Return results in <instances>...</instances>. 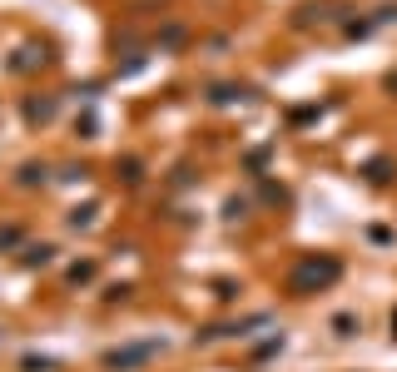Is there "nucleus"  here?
I'll return each instance as SVG.
<instances>
[{
  "instance_id": "obj_1",
  "label": "nucleus",
  "mask_w": 397,
  "mask_h": 372,
  "mask_svg": "<svg viewBox=\"0 0 397 372\" xmlns=\"http://www.w3.org/2000/svg\"><path fill=\"white\" fill-rule=\"evenodd\" d=\"M343 278V263L338 258H303L293 268V293H318V288H328V283H338Z\"/></svg>"
},
{
  "instance_id": "obj_2",
  "label": "nucleus",
  "mask_w": 397,
  "mask_h": 372,
  "mask_svg": "<svg viewBox=\"0 0 397 372\" xmlns=\"http://www.w3.org/2000/svg\"><path fill=\"white\" fill-rule=\"evenodd\" d=\"M159 353V343H139V348H124V353H109L104 358V368H114V372H124V368H139L144 358H154Z\"/></svg>"
},
{
  "instance_id": "obj_3",
  "label": "nucleus",
  "mask_w": 397,
  "mask_h": 372,
  "mask_svg": "<svg viewBox=\"0 0 397 372\" xmlns=\"http://www.w3.org/2000/svg\"><path fill=\"white\" fill-rule=\"evenodd\" d=\"M368 179H373V184H388V179H393V164H388V159H373V164H368Z\"/></svg>"
},
{
  "instance_id": "obj_4",
  "label": "nucleus",
  "mask_w": 397,
  "mask_h": 372,
  "mask_svg": "<svg viewBox=\"0 0 397 372\" xmlns=\"http://www.w3.org/2000/svg\"><path fill=\"white\" fill-rule=\"evenodd\" d=\"M50 253H55L50 243H40V248H25V263H30V268H35V263H50Z\"/></svg>"
},
{
  "instance_id": "obj_5",
  "label": "nucleus",
  "mask_w": 397,
  "mask_h": 372,
  "mask_svg": "<svg viewBox=\"0 0 397 372\" xmlns=\"http://www.w3.org/2000/svg\"><path fill=\"white\" fill-rule=\"evenodd\" d=\"M333 328H338V338H353V328H358V318H353V313H338V318H333Z\"/></svg>"
},
{
  "instance_id": "obj_6",
  "label": "nucleus",
  "mask_w": 397,
  "mask_h": 372,
  "mask_svg": "<svg viewBox=\"0 0 397 372\" xmlns=\"http://www.w3.org/2000/svg\"><path fill=\"white\" fill-rule=\"evenodd\" d=\"M70 223H75V228H90V223H95V208H75Z\"/></svg>"
},
{
  "instance_id": "obj_7",
  "label": "nucleus",
  "mask_w": 397,
  "mask_h": 372,
  "mask_svg": "<svg viewBox=\"0 0 397 372\" xmlns=\"http://www.w3.org/2000/svg\"><path fill=\"white\" fill-rule=\"evenodd\" d=\"M85 278H95V263H75L70 268V283H85Z\"/></svg>"
},
{
  "instance_id": "obj_8",
  "label": "nucleus",
  "mask_w": 397,
  "mask_h": 372,
  "mask_svg": "<svg viewBox=\"0 0 397 372\" xmlns=\"http://www.w3.org/2000/svg\"><path fill=\"white\" fill-rule=\"evenodd\" d=\"M50 368H55L50 358H25V372H50Z\"/></svg>"
}]
</instances>
